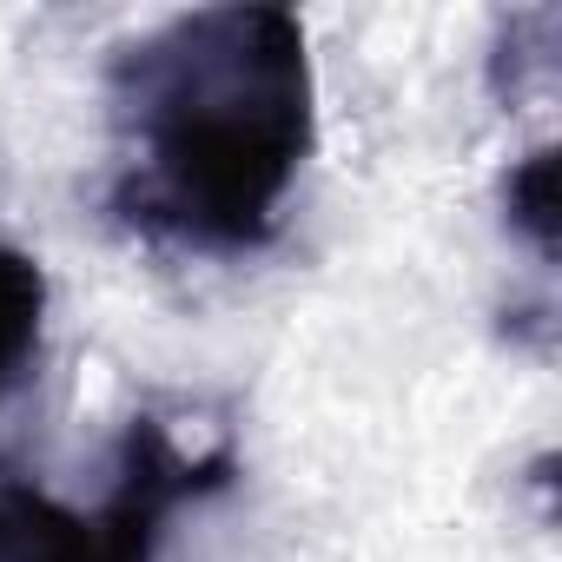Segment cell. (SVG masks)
Segmentation results:
<instances>
[{
	"label": "cell",
	"mask_w": 562,
	"mask_h": 562,
	"mask_svg": "<svg viewBox=\"0 0 562 562\" xmlns=\"http://www.w3.org/2000/svg\"><path fill=\"white\" fill-rule=\"evenodd\" d=\"M113 212L186 251H258L318 139L312 41L292 8L172 14L106 74Z\"/></svg>",
	"instance_id": "6da1fadb"
},
{
	"label": "cell",
	"mask_w": 562,
	"mask_h": 562,
	"mask_svg": "<svg viewBox=\"0 0 562 562\" xmlns=\"http://www.w3.org/2000/svg\"><path fill=\"white\" fill-rule=\"evenodd\" d=\"M232 483V450H179L159 417H133L113 450V483L93 509L0 470V562H153L172 516Z\"/></svg>",
	"instance_id": "7a4b0ae2"
},
{
	"label": "cell",
	"mask_w": 562,
	"mask_h": 562,
	"mask_svg": "<svg viewBox=\"0 0 562 562\" xmlns=\"http://www.w3.org/2000/svg\"><path fill=\"white\" fill-rule=\"evenodd\" d=\"M41 345H47V271L34 251L0 238V411L41 371Z\"/></svg>",
	"instance_id": "3957f363"
},
{
	"label": "cell",
	"mask_w": 562,
	"mask_h": 562,
	"mask_svg": "<svg viewBox=\"0 0 562 562\" xmlns=\"http://www.w3.org/2000/svg\"><path fill=\"white\" fill-rule=\"evenodd\" d=\"M503 225L549 265L555 258V153L536 146L503 172Z\"/></svg>",
	"instance_id": "277c9868"
}]
</instances>
